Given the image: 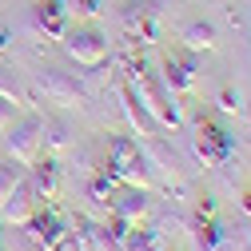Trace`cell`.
Here are the masks:
<instances>
[{
  "mask_svg": "<svg viewBox=\"0 0 251 251\" xmlns=\"http://www.w3.org/2000/svg\"><path fill=\"white\" fill-rule=\"evenodd\" d=\"M48 104H60V108H84L88 104V92L84 84H76L68 72H56V68H44L36 72V84H32Z\"/></svg>",
  "mask_w": 251,
  "mask_h": 251,
  "instance_id": "5",
  "label": "cell"
},
{
  "mask_svg": "<svg viewBox=\"0 0 251 251\" xmlns=\"http://www.w3.org/2000/svg\"><path fill=\"white\" fill-rule=\"evenodd\" d=\"M151 211V196H148V187H124V192L112 196V215L124 219V224H132L140 227V219Z\"/></svg>",
  "mask_w": 251,
  "mask_h": 251,
  "instance_id": "11",
  "label": "cell"
},
{
  "mask_svg": "<svg viewBox=\"0 0 251 251\" xmlns=\"http://www.w3.org/2000/svg\"><path fill=\"white\" fill-rule=\"evenodd\" d=\"M64 4H72L68 16H84V20H96L100 16V0H64Z\"/></svg>",
  "mask_w": 251,
  "mask_h": 251,
  "instance_id": "19",
  "label": "cell"
},
{
  "mask_svg": "<svg viewBox=\"0 0 251 251\" xmlns=\"http://www.w3.org/2000/svg\"><path fill=\"white\" fill-rule=\"evenodd\" d=\"M8 155H12V164L28 168V164H36L40 160V151H44V116H24V120H12L8 124Z\"/></svg>",
  "mask_w": 251,
  "mask_h": 251,
  "instance_id": "3",
  "label": "cell"
},
{
  "mask_svg": "<svg viewBox=\"0 0 251 251\" xmlns=\"http://www.w3.org/2000/svg\"><path fill=\"white\" fill-rule=\"evenodd\" d=\"M16 112H20V108H16V104H8V100H4V96H0V132H8V124H12V120H16Z\"/></svg>",
  "mask_w": 251,
  "mask_h": 251,
  "instance_id": "21",
  "label": "cell"
},
{
  "mask_svg": "<svg viewBox=\"0 0 251 251\" xmlns=\"http://www.w3.org/2000/svg\"><path fill=\"white\" fill-rule=\"evenodd\" d=\"M124 28H128V36L136 44H155L160 40V12H155L151 0H128V8H124Z\"/></svg>",
  "mask_w": 251,
  "mask_h": 251,
  "instance_id": "7",
  "label": "cell"
},
{
  "mask_svg": "<svg viewBox=\"0 0 251 251\" xmlns=\"http://www.w3.org/2000/svg\"><path fill=\"white\" fill-rule=\"evenodd\" d=\"M40 207V200L32 196V187H28V179H20L12 192L0 200V215L4 219H12V224H28V215H32Z\"/></svg>",
  "mask_w": 251,
  "mask_h": 251,
  "instance_id": "12",
  "label": "cell"
},
{
  "mask_svg": "<svg viewBox=\"0 0 251 251\" xmlns=\"http://www.w3.org/2000/svg\"><path fill=\"white\" fill-rule=\"evenodd\" d=\"M200 243H203V251H239L235 231H227L219 219H207V224H200Z\"/></svg>",
  "mask_w": 251,
  "mask_h": 251,
  "instance_id": "15",
  "label": "cell"
},
{
  "mask_svg": "<svg viewBox=\"0 0 251 251\" xmlns=\"http://www.w3.org/2000/svg\"><path fill=\"white\" fill-rule=\"evenodd\" d=\"M108 172L116 176V183H128V187H151V172L148 160L132 136H112L108 140Z\"/></svg>",
  "mask_w": 251,
  "mask_h": 251,
  "instance_id": "2",
  "label": "cell"
},
{
  "mask_svg": "<svg viewBox=\"0 0 251 251\" xmlns=\"http://www.w3.org/2000/svg\"><path fill=\"white\" fill-rule=\"evenodd\" d=\"M243 207H247V211H251V192H247V203H243Z\"/></svg>",
  "mask_w": 251,
  "mask_h": 251,
  "instance_id": "22",
  "label": "cell"
},
{
  "mask_svg": "<svg viewBox=\"0 0 251 251\" xmlns=\"http://www.w3.org/2000/svg\"><path fill=\"white\" fill-rule=\"evenodd\" d=\"M160 80L164 88L172 92V96H192L196 92V52H187V56H164V64H160Z\"/></svg>",
  "mask_w": 251,
  "mask_h": 251,
  "instance_id": "9",
  "label": "cell"
},
{
  "mask_svg": "<svg viewBox=\"0 0 251 251\" xmlns=\"http://www.w3.org/2000/svg\"><path fill=\"white\" fill-rule=\"evenodd\" d=\"M219 108H224V112H239V108H243L239 92H235V88H224V92H219Z\"/></svg>",
  "mask_w": 251,
  "mask_h": 251,
  "instance_id": "20",
  "label": "cell"
},
{
  "mask_svg": "<svg viewBox=\"0 0 251 251\" xmlns=\"http://www.w3.org/2000/svg\"><path fill=\"white\" fill-rule=\"evenodd\" d=\"M36 28L48 40H60L68 32V4L64 0H36Z\"/></svg>",
  "mask_w": 251,
  "mask_h": 251,
  "instance_id": "13",
  "label": "cell"
},
{
  "mask_svg": "<svg viewBox=\"0 0 251 251\" xmlns=\"http://www.w3.org/2000/svg\"><path fill=\"white\" fill-rule=\"evenodd\" d=\"M247 243H251V227H247Z\"/></svg>",
  "mask_w": 251,
  "mask_h": 251,
  "instance_id": "23",
  "label": "cell"
},
{
  "mask_svg": "<svg viewBox=\"0 0 251 251\" xmlns=\"http://www.w3.org/2000/svg\"><path fill=\"white\" fill-rule=\"evenodd\" d=\"M64 148H68V128L60 120H44V151L60 155Z\"/></svg>",
  "mask_w": 251,
  "mask_h": 251,
  "instance_id": "17",
  "label": "cell"
},
{
  "mask_svg": "<svg viewBox=\"0 0 251 251\" xmlns=\"http://www.w3.org/2000/svg\"><path fill=\"white\" fill-rule=\"evenodd\" d=\"M72 227H80V231H72L76 251H120V247L112 243L108 227H104V224H92L88 215H76V224H72Z\"/></svg>",
  "mask_w": 251,
  "mask_h": 251,
  "instance_id": "14",
  "label": "cell"
},
{
  "mask_svg": "<svg viewBox=\"0 0 251 251\" xmlns=\"http://www.w3.org/2000/svg\"><path fill=\"white\" fill-rule=\"evenodd\" d=\"M60 44H64V52L76 60L80 68H100L108 60V36L96 32V28H76V32H64L60 36Z\"/></svg>",
  "mask_w": 251,
  "mask_h": 251,
  "instance_id": "6",
  "label": "cell"
},
{
  "mask_svg": "<svg viewBox=\"0 0 251 251\" xmlns=\"http://www.w3.org/2000/svg\"><path fill=\"white\" fill-rule=\"evenodd\" d=\"M24 227H28V239L40 243L44 251H76V239H72L68 224L56 211H48V207H36L32 215H28Z\"/></svg>",
  "mask_w": 251,
  "mask_h": 251,
  "instance_id": "4",
  "label": "cell"
},
{
  "mask_svg": "<svg viewBox=\"0 0 251 251\" xmlns=\"http://www.w3.org/2000/svg\"><path fill=\"white\" fill-rule=\"evenodd\" d=\"M179 40H183L187 52H211V48H215V28H211L207 20H192V24H183Z\"/></svg>",
  "mask_w": 251,
  "mask_h": 251,
  "instance_id": "16",
  "label": "cell"
},
{
  "mask_svg": "<svg viewBox=\"0 0 251 251\" xmlns=\"http://www.w3.org/2000/svg\"><path fill=\"white\" fill-rule=\"evenodd\" d=\"M196 148L203 155V164L219 168V164H227L231 160V151H235V140L219 128L215 120H200V128H196Z\"/></svg>",
  "mask_w": 251,
  "mask_h": 251,
  "instance_id": "8",
  "label": "cell"
},
{
  "mask_svg": "<svg viewBox=\"0 0 251 251\" xmlns=\"http://www.w3.org/2000/svg\"><path fill=\"white\" fill-rule=\"evenodd\" d=\"M24 179V172H20V164H0V200H4L12 187Z\"/></svg>",
  "mask_w": 251,
  "mask_h": 251,
  "instance_id": "18",
  "label": "cell"
},
{
  "mask_svg": "<svg viewBox=\"0 0 251 251\" xmlns=\"http://www.w3.org/2000/svg\"><path fill=\"white\" fill-rule=\"evenodd\" d=\"M28 187H32V196L40 203H52L60 196V164H56V155H40L36 164H28Z\"/></svg>",
  "mask_w": 251,
  "mask_h": 251,
  "instance_id": "10",
  "label": "cell"
},
{
  "mask_svg": "<svg viewBox=\"0 0 251 251\" xmlns=\"http://www.w3.org/2000/svg\"><path fill=\"white\" fill-rule=\"evenodd\" d=\"M128 96L155 120V124H160V128H179V96H172V92L164 88V80L160 76H155V72H148L144 64L136 68V72H128Z\"/></svg>",
  "mask_w": 251,
  "mask_h": 251,
  "instance_id": "1",
  "label": "cell"
}]
</instances>
